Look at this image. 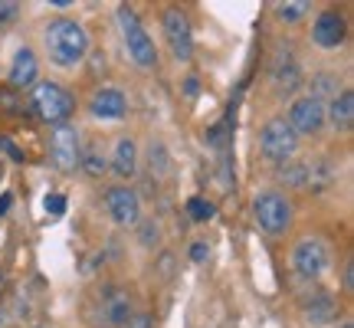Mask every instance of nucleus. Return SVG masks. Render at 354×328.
<instances>
[{
  "instance_id": "nucleus-1",
  "label": "nucleus",
  "mask_w": 354,
  "mask_h": 328,
  "mask_svg": "<svg viewBox=\"0 0 354 328\" xmlns=\"http://www.w3.org/2000/svg\"><path fill=\"white\" fill-rule=\"evenodd\" d=\"M43 43H46V53H50V63L59 66V69H73L86 60L88 53V33L86 26L69 20V17H56L46 24V33H43Z\"/></svg>"
},
{
  "instance_id": "nucleus-2",
  "label": "nucleus",
  "mask_w": 354,
  "mask_h": 328,
  "mask_svg": "<svg viewBox=\"0 0 354 328\" xmlns=\"http://www.w3.org/2000/svg\"><path fill=\"white\" fill-rule=\"evenodd\" d=\"M135 316V299L125 286H105L88 305V322L95 328H125Z\"/></svg>"
},
{
  "instance_id": "nucleus-3",
  "label": "nucleus",
  "mask_w": 354,
  "mask_h": 328,
  "mask_svg": "<svg viewBox=\"0 0 354 328\" xmlns=\"http://www.w3.org/2000/svg\"><path fill=\"white\" fill-rule=\"evenodd\" d=\"M30 109L50 125H69V115L76 112V99L59 82L46 79V82H37L30 89Z\"/></svg>"
},
{
  "instance_id": "nucleus-4",
  "label": "nucleus",
  "mask_w": 354,
  "mask_h": 328,
  "mask_svg": "<svg viewBox=\"0 0 354 328\" xmlns=\"http://www.w3.org/2000/svg\"><path fill=\"white\" fill-rule=\"evenodd\" d=\"M118 26H122V39H125V50H128V56L135 60V66L154 69V66H158V46H154V39L148 37V30L141 26L138 13L131 10L128 3L118 7Z\"/></svg>"
},
{
  "instance_id": "nucleus-5",
  "label": "nucleus",
  "mask_w": 354,
  "mask_h": 328,
  "mask_svg": "<svg viewBox=\"0 0 354 328\" xmlns=\"http://www.w3.org/2000/svg\"><path fill=\"white\" fill-rule=\"evenodd\" d=\"M253 217L263 233L279 237V233H286L292 227V201L282 190H263L253 201Z\"/></svg>"
},
{
  "instance_id": "nucleus-6",
  "label": "nucleus",
  "mask_w": 354,
  "mask_h": 328,
  "mask_svg": "<svg viewBox=\"0 0 354 328\" xmlns=\"http://www.w3.org/2000/svg\"><path fill=\"white\" fill-rule=\"evenodd\" d=\"M259 152H263L266 161L272 164H289L299 152V135L289 128V122L276 115V118H269L259 131Z\"/></svg>"
},
{
  "instance_id": "nucleus-7",
  "label": "nucleus",
  "mask_w": 354,
  "mask_h": 328,
  "mask_svg": "<svg viewBox=\"0 0 354 328\" xmlns=\"http://www.w3.org/2000/svg\"><path fill=\"white\" fill-rule=\"evenodd\" d=\"M328 263H331L328 246H325V240H318V237H302V240L292 246V269L305 282H318V279L328 273Z\"/></svg>"
},
{
  "instance_id": "nucleus-8",
  "label": "nucleus",
  "mask_w": 354,
  "mask_h": 328,
  "mask_svg": "<svg viewBox=\"0 0 354 328\" xmlns=\"http://www.w3.org/2000/svg\"><path fill=\"white\" fill-rule=\"evenodd\" d=\"M165 37H167V46L174 53L180 63H187L194 56V30H190V20L187 13L180 7H167L165 10Z\"/></svg>"
},
{
  "instance_id": "nucleus-9",
  "label": "nucleus",
  "mask_w": 354,
  "mask_h": 328,
  "mask_svg": "<svg viewBox=\"0 0 354 328\" xmlns=\"http://www.w3.org/2000/svg\"><path fill=\"white\" fill-rule=\"evenodd\" d=\"M286 122L295 135H315L325 125V102L312 99V95H299V99L289 105V115Z\"/></svg>"
},
{
  "instance_id": "nucleus-10",
  "label": "nucleus",
  "mask_w": 354,
  "mask_h": 328,
  "mask_svg": "<svg viewBox=\"0 0 354 328\" xmlns=\"http://www.w3.org/2000/svg\"><path fill=\"white\" fill-rule=\"evenodd\" d=\"M105 210L118 227H135L141 224V201L138 194L125 184H115V188L105 190Z\"/></svg>"
},
{
  "instance_id": "nucleus-11",
  "label": "nucleus",
  "mask_w": 354,
  "mask_h": 328,
  "mask_svg": "<svg viewBox=\"0 0 354 328\" xmlns=\"http://www.w3.org/2000/svg\"><path fill=\"white\" fill-rule=\"evenodd\" d=\"M79 152H82V141H79V131L73 125H56L50 138V158L53 164L69 174V171H76L79 167Z\"/></svg>"
},
{
  "instance_id": "nucleus-12",
  "label": "nucleus",
  "mask_w": 354,
  "mask_h": 328,
  "mask_svg": "<svg viewBox=\"0 0 354 328\" xmlns=\"http://www.w3.org/2000/svg\"><path fill=\"white\" fill-rule=\"evenodd\" d=\"M269 76H272V89H276L279 95H292V92L299 89V82H302V73H299L295 56H292L289 50H282V46H279L276 56H272Z\"/></svg>"
},
{
  "instance_id": "nucleus-13",
  "label": "nucleus",
  "mask_w": 354,
  "mask_h": 328,
  "mask_svg": "<svg viewBox=\"0 0 354 328\" xmlns=\"http://www.w3.org/2000/svg\"><path fill=\"white\" fill-rule=\"evenodd\" d=\"M88 115L92 118H105V122H118L128 115V99L122 89H95V95L88 99Z\"/></svg>"
},
{
  "instance_id": "nucleus-14",
  "label": "nucleus",
  "mask_w": 354,
  "mask_h": 328,
  "mask_svg": "<svg viewBox=\"0 0 354 328\" xmlns=\"http://www.w3.org/2000/svg\"><path fill=\"white\" fill-rule=\"evenodd\" d=\"M344 33H348L344 17L342 13H335V10L318 13L315 26H312V39H315V46H322V50H335V46H342Z\"/></svg>"
},
{
  "instance_id": "nucleus-15",
  "label": "nucleus",
  "mask_w": 354,
  "mask_h": 328,
  "mask_svg": "<svg viewBox=\"0 0 354 328\" xmlns=\"http://www.w3.org/2000/svg\"><path fill=\"white\" fill-rule=\"evenodd\" d=\"M109 171H115V177H122V181H131V177L138 174V148H135V141L128 138V135L115 141Z\"/></svg>"
},
{
  "instance_id": "nucleus-16",
  "label": "nucleus",
  "mask_w": 354,
  "mask_h": 328,
  "mask_svg": "<svg viewBox=\"0 0 354 328\" xmlns=\"http://www.w3.org/2000/svg\"><path fill=\"white\" fill-rule=\"evenodd\" d=\"M37 73H39V63H37V53L24 46V50L13 53V63H10V86L13 89H26L37 82Z\"/></svg>"
},
{
  "instance_id": "nucleus-17",
  "label": "nucleus",
  "mask_w": 354,
  "mask_h": 328,
  "mask_svg": "<svg viewBox=\"0 0 354 328\" xmlns=\"http://www.w3.org/2000/svg\"><path fill=\"white\" fill-rule=\"evenodd\" d=\"M325 122H331L338 131H348V128L354 125V92L351 89H342V92L331 99V105H325Z\"/></svg>"
},
{
  "instance_id": "nucleus-18",
  "label": "nucleus",
  "mask_w": 354,
  "mask_h": 328,
  "mask_svg": "<svg viewBox=\"0 0 354 328\" xmlns=\"http://www.w3.org/2000/svg\"><path fill=\"white\" fill-rule=\"evenodd\" d=\"M302 312L312 325H328V322L338 318V302H335V295H328V292H315V295L305 299Z\"/></svg>"
},
{
  "instance_id": "nucleus-19",
  "label": "nucleus",
  "mask_w": 354,
  "mask_h": 328,
  "mask_svg": "<svg viewBox=\"0 0 354 328\" xmlns=\"http://www.w3.org/2000/svg\"><path fill=\"white\" fill-rule=\"evenodd\" d=\"M79 167H82L88 177H102L105 171H109V158H105V152H102L99 141L82 145V152H79Z\"/></svg>"
},
{
  "instance_id": "nucleus-20",
  "label": "nucleus",
  "mask_w": 354,
  "mask_h": 328,
  "mask_svg": "<svg viewBox=\"0 0 354 328\" xmlns=\"http://www.w3.org/2000/svg\"><path fill=\"white\" fill-rule=\"evenodd\" d=\"M338 79L335 76H328V73H322V76H312V92H308V95H312V99H318V102H325V95H331V99H335V95H338Z\"/></svg>"
},
{
  "instance_id": "nucleus-21",
  "label": "nucleus",
  "mask_w": 354,
  "mask_h": 328,
  "mask_svg": "<svg viewBox=\"0 0 354 328\" xmlns=\"http://www.w3.org/2000/svg\"><path fill=\"white\" fill-rule=\"evenodd\" d=\"M308 10H312V3H308V0H292V3H279V7H276L279 20H286V24H295V20H302Z\"/></svg>"
},
{
  "instance_id": "nucleus-22",
  "label": "nucleus",
  "mask_w": 354,
  "mask_h": 328,
  "mask_svg": "<svg viewBox=\"0 0 354 328\" xmlns=\"http://www.w3.org/2000/svg\"><path fill=\"white\" fill-rule=\"evenodd\" d=\"M187 214L194 224H207L210 217H214V203L203 201V197H190L187 201Z\"/></svg>"
},
{
  "instance_id": "nucleus-23",
  "label": "nucleus",
  "mask_w": 354,
  "mask_h": 328,
  "mask_svg": "<svg viewBox=\"0 0 354 328\" xmlns=\"http://www.w3.org/2000/svg\"><path fill=\"white\" fill-rule=\"evenodd\" d=\"M282 181L292 184V188H305L308 184V164H286V171H282Z\"/></svg>"
},
{
  "instance_id": "nucleus-24",
  "label": "nucleus",
  "mask_w": 354,
  "mask_h": 328,
  "mask_svg": "<svg viewBox=\"0 0 354 328\" xmlns=\"http://www.w3.org/2000/svg\"><path fill=\"white\" fill-rule=\"evenodd\" d=\"M148 161H151V174L158 171V177H165L167 171H171V161H167L165 145H151V152H148Z\"/></svg>"
},
{
  "instance_id": "nucleus-25",
  "label": "nucleus",
  "mask_w": 354,
  "mask_h": 328,
  "mask_svg": "<svg viewBox=\"0 0 354 328\" xmlns=\"http://www.w3.org/2000/svg\"><path fill=\"white\" fill-rule=\"evenodd\" d=\"M17 13H20V3H17V0H0V24H10Z\"/></svg>"
},
{
  "instance_id": "nucleus-26",
  "label": "nucleus",
  "mask_w": 354,
  "mask_h": 328,
  "mask_svg": "<svg viewBox=\"0 0 354 328\" xmlns=\"http://www.w3.org/2000/svg\"><path fill=\"white\" fill-rule=\"evenodd\" d=\"M43 207H46V214H63L66 210V197H59V194H50V197H46V201H43Z\"/></svg>"
},
{
  "instance_id": "nucleus-27",
  "label": "nucleus",
  "mask_w": 354,
  "mask_h": 328,
  "mask_svg": "<svg viewBox=\"0 0 354 328\" xmlns=\"http://www.w3.org/2000/svg\"><path fill=\"white\" fill-rule=\"evenodd\" d=\"M141 243H145V246L158 243V227H154L151 220H145V224H141Z\"/></svg>"
},
{
  "instance_id": "nucleus-28",
  "label": "nucleus",
  "mask_w": 354,
  "mask_h": 328,
  "mask_svg": "<svg viewBox=\"0 0 354 328\" xmlns=\"http://www.w3.org/2000/svg\"><path fill=\"white\" fill-rule=\"evenodd\" d=\"M151 325H154V318L148 316V312H135V316L128 318L125 328H151Z\"/></svg>"
},
{
  "instance_id": "nucleus-29",
  "label": "nucleus",
  "mask_w": 354,
  "mask_h": 328,
  "mask_svg": "<svg viewBox=\"0 0 354 328\" xmlns=\"http://www.w3.org/2000/svg\"><path fill=\"white\" fill-rule=\"evenodd\" d=\"M190 259H194V263H207V259H210V246H207V243H194V246H190Z\"/></svg>"
},
{
  "instance_id": "nucleus-30",
  "label": "nucleus",
  "mask_w": 354,
  "mask_h": 328,
  "mask_svg": "<svg viewBox=\"0 0 354 328\" xmlns=\"http://www.w3.org/2000/svg\"><path fill=\"white\" fill-rule=\"evenodd\" d=\"M184 92H187V95H197V92H201V82H197V76H187V82H184Z\"/></svg>"
},
{
  "instance_id": "nucleus-31",
  "label": "nucleus",
  "mask_w": 354,
  "mask_h": 328,
  "mask_svg": "<svg viewBox=\"0 0 354 328\" xmlns=\"http://www.w3.org/2000/svg\"><path fill=\"white\" fill-rule=\"evenodd\" d=\"M7 210H10V194H3V197H0V214H7Z\"/></svg>"
},
{
  "instance_id": "nucleus-32",
  "label": "nucleus",
  "mask_w": 354,
  "mask_h": 328,
  "mask_svg": "<svg viewBox=\"0 0 354 328\" xmlns=\"http://www.w3.org/2000/svg\"><path fill=\"white\" fill-rule=\"evenodd\" d=\"M342 328H351V325H342Z\"/></svg>"
}]
</instances>
